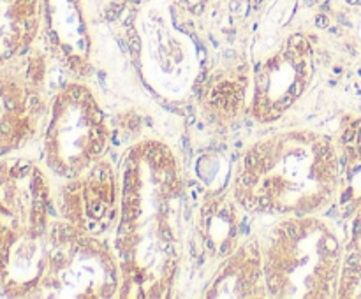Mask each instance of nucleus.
Returning a JSON list of instances; mask_svg holds the SVG:
<instances>
[{
    "label": "nucleus",
    "instance_id": "1",
    "mask_svg": "<svg viewBox=\"0 0 361 299\" xmlns=\"http://www.w3.org/2000/svg\"><path fill=\"white\" fill-rule=\"evenodd\" d=\"M303 222L287 224L286 229L273 232V241L266 257V278L269 289L275 294L287 296H324L328 285L335 276L338 243L328 234L315 248V243L322 238L303 232Z\"/></svg>",
    "mask_w": 361,
    "mask_h": 299
}]
</instances>
